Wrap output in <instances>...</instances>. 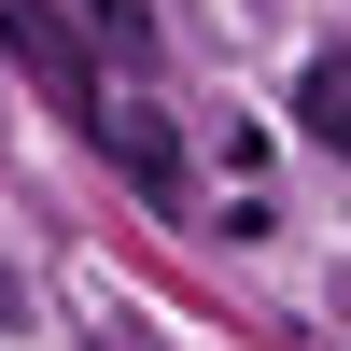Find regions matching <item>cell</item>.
Returning <instances> with one entry per match:
<instances>
[{
  "instance_id": "cell-1",
  "label": "cell",
  "mask_w": 351,
  "mask_h": 351,
  "mask_svg": "<svg viewBox=\"0 0 351 351\" xmlns=\"http://www.w3.org/2000/svg\"><path fill=\"white\" fill-rule=\"evenodd\" d=\"M0 56H14V71L43 84V99L71 112V127L99 112V56H84V28L56 14V0H0Z\"/></svg>"
},
{
  "instance_id": "cell-2",
  "label": "cell",
  "mask_w": 351,
  "mask_h": 351,
  "mask_svg": "<svg viewBox=\"0 0 351 351\" xmlns=\"http://www.w3.org/2000/svg\"><path fill=\"white\" fill-rule=\"evenodd\" d=\"M84 127H99V155L127 169L141 197H183V141H169V112H155V99H112V84H99V112H84Z\"/></svg>"
},
{
  "instance_id": "cell-3",
  "label": "cell",
  "mask_w": 351,
  "mask_h": 351,
  "mask_svg": "<svg viewBox=\"0 0 351 351\" xmlns=\"http://www.w3.org/2000/svg\"><path fill=\"white\" fill-rule=\"evenodd\" d=\"M295 112H309L324 155H351V56H309V71H295Z\"/></svg>"
},
{
  "instance_id": "cell-4",
  "label": "cell",
  "mask_w": 351,
  "mask_h": 351,
  "mask_svg": "<svg viewBox=\"0 0 351 351\" xmlns=\"http://www.w3.org/2000/svg\"><path fill=\"white\" fill-rule=\"evenodd\" d=\"M84 28H99V43H127V56L155 43V14H141V0H84Z\"/></svg>"
}]
</instances>
